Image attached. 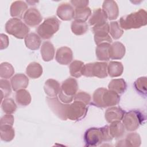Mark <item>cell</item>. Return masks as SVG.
I'll return each mask as SVG.
<instances>
[{"label":"cell","mask_w":147,"mask_h":147,"mask_svg":"<svg viewBox=\"0 0 147 147\" xmlns=\"http://www.w3.org/2000/svg\"><path fill=\"white\" fill-rule=\"evenodd\" d=\"M125 52L126 49L124 45L119 41H116L110 45L109 57L114 60H119L123 57Z\"/></svg>","instance_id":"16"},{"label":"cell","mask_w":147,"mask_h":147,"mask_svg":"<svg viewBox=\"0 0 147 147\" xmlns=\"http://www.w3.org/2000/svg\"><path fill=\"white\" fill-rule=\"evenodd\" d=\"M78 88L76 80L74 78H68L62 83L59 93V98L63 103H71L77 92Z\"/></svg>","instance_id":"5"},{"label":"cell","mask_w":147,"mask_h":147,"mask_svg":"<svg viewBox=\"0 0 147 147\" xmlns=\"http://www.w3.org/2000/svg\"><path fill=\"white\" fill-rule=\"evenodd\" d=\"M28 10V5L22 1H17L12 3L10 6V15L13 18H21ZM24 17V16H23Z\"/></svg>","instance_id":"17"},{"label":"cell","mask_w":147,"mask_h":147,"mask_svg":"<svg viewBox=\"0 0 147 147\" xmlns=\"http://www.w3.org/2000/svg\"><path fill=\"white\" fill-rule=\"evenodd\" d=\"M84 67V63L74 60L69 65V72L72 76L75 78H79L83 75V71Z\"/></svg>","instance_id":"32"},{"label":"cell","mask_w":147,"mask_h":147,"mask_svg":"<svg viewBox=\"0 0 147 147\" xmlns=\"http://www.w3.org/2000/svg\"><path fill=\"white\" fill-rule=\"evenodd\" d=\"M0 38H1L0 49H1V50H2V49L6 48L8 47L9 38L6 35L2 33V34H1Z\"/></svg>","instance_id":"42"},{"label":"cell","mask_w":147,"mask_h":147,"mask_svg":"<svg viewBox=\"0 0 147 147\" xmlns=\"http://www.w3.org/2000/svg\"><path fill=\"white\" fill-rule=\"evenodd\" d=\"M88 29V26L86 22L75 20L71 24V30L76 35H82Z\"/></svg>","instance_id":"34"},{"label":"cell","mask_w":147,"mask_h":147,"mask_svg":"<svg viewBox=\"0 0 147 147\" xmlns=\"http://www.w3.org/2000/svg\"><path fill=\"white\" fill-rule=\"evenodd\" d=\"M110 44L107 42H103L96 48V56L98 60L101 61H107L109 57V48Z\"/></svg>","instance_id":"26"},{"label":"cell","mask_w":147,"mask_h":147,"mask_svg":"<svg viewBox=\"0 0 147 147\" xmlns=\"http://www.w3.org/2000/svg\"><path fill=\"white\" fill-rule=\"evenodd\" d=\"M14 73L13 67L9 63L4 62L0 65V76L1 78L9 79Z\"/></svg>","instance_id":"36"},{"label":"cell","mask_w":147,"mask_h":147,"mask_svg":"<svg viewBox=\"0 0 147 147\" xmlns=\"http://www.w3.org/2000/svg\"><path fill=\"white\" fill-rule=\"evenodd\" d=\"M122 120L125 129L127 131H132L136 130L143 123L145 118L140 111L131 110L125 113Z\"/></svg>","instance_id":"7"},{"label":"cell","mask_w":147,"mask_h":147,"mask_svg":"<svg viewBox=\"0 0 147 147\" xmlns=\"http://www.w3.org/2000/svg\"><path fill=\"white\" fill-rule=\"evenodd\" d=\"M72 51L67 47H60L56 51V60L60 64H69L72 60Z\"/></svg>","instance_id":"13"},{"label":"cell","mask_w":147,"mask_h":147,"mask_svg":"<svg viewBox=\"0 0 147 147\" xmlns=\"http://www.w3.org/2000/svg\"><path fill=\"white\" fill-rule=\"evenodd\" d=\"M26 47L29 49L34 51L38 49L41 45L40 37L35 33H30L24 38Z\"/></svg>","instance_id":"22"},{"label":"cell","mask_w":147,"mask_h":147,"mask_svg":"<svg viewBox=\"0 0 147 147\" xmlns=\"http://www.w3.org/2000/svg\"><path fill=\"white\" fill-rule=\"evenodd\" d=\"M55 48L50 41H45L41 47V55L45 61L52 60L55 56Z\"/></svg>","instance_id":"23"},{"label":"cell","mask_w":147,"mask_h":147,"mask_svg":"<svg viewBox=\"0 0 147 147\" xmlns=\"http://www.w3.org/2000/svg\"><path fill=\"white\" fill-rule=\"evenodd\" d=\"M108 88L109 90L113 91L118 94H121L126 89V83L123 79H115L110 82Z\"/></svg>","instance_id":"28"},{"label":"cell","mask_w":147,"mask_h":147,"mask_svg":"<svg viewBox=\"0 0 147 147\" xmlns=\"http://www.w3.org/2000/svg\"><path fill=\"white\" fill-rule=\"evenodd\" d=\"M87 105L81 102L74 100L69 105L67 111V118L72 121H79L83 119L87 113Z\"/></svg>","instance_id":"9"},{"label":"cell","mask_w":147,"mask_h":147,"mask_svg":"<svg viewBox=\"0 0 147 147\" xmlns=\"http://www.w3.org/2000/svg\"><path fill=\"white\" fill-rule=\"evenodd\" d=\"M102 10L106 15L107 18L110 20H115L118 16V6L114 1H105L103 3Z\"/></svg>","instance_id":"14"},{"label":"cell","mask_w":147,"mask_h":147,"mask_svg":"<svg viewBox=\"0 0 147 147\" xmlns=\"http://www.w3.org/2000/svg\"><path fill=\"white\" fill-rule=\"evenodd\" d=\"M5 30L16 38L22 39L29 34V28L20 19L13 18L6 23Z\"/></svg>","instance_id":"4"},{"label":"cell","mask_w":147,"mask_h":147,"mask_svg":"<svg viewBox=\"0 0 147 147\" xmlns=\"http://www.w3.org/2000/svg\"><path fill=\"white\" fill-rule=\"evenodd\" d=\"M47 103L51 110L61 119L66 120L67 119V111L69 105L61 103L56 97L47 98Z\"/></svg>","instance_id":"11"},{"label":"cell","mask_w":147,"mask_h":147,"mask_svg":"<svg viewBox=\"0 0 147 147\" xmlns=\"http://www.w3.org/2000/svg\"><path fill=\"white\" fill-rule=\"evenodd\" d=\"M28 84L29 79L23 74H16L11 79V87L14 91L26 88Z\"/></svg>","instance_id":"19"},{"label":"cell","mask_w":147,"mask_h":147,"mask_svg":"<svg viewBox=\"0 0 147 147\" xmlns=\"http://www.w3.org/2000/svg\"><path fill=\"white\" fill-rule=\"evenodd\" d=\"M91 100L90 95L86 92L80 91L76 93L74 96V100L81 102L86 105H88Z\"/></svg>","instance_id":"40"},{"label":"cell","mask_w":147,"mask_h":147,"mask_svg":"<svg viewBox=\"0 0 147 147\" xmlns=\"http://www.w3.org/2000/svg\"><path fill=\"white\" fill-rule=\"evenodd\" d=\"M91 14V10L90 8L87 6L76 7L75 9L74 18L75 20L86 22Z\"/></svg>","instance_id":"33"},{"label":"cell","mask_w":147,"mask_h":147,"mask_svg":"<svg viewBox=\"0 0 147 147\" xmlns=\"http://www.w3.org/2000/svg\"><path fill=\"white\" fill-rule=\"evenodd\" d=\"M57 16L63 21L71 20L74 18L75 10L72 6L68 3L60 4L56 11Z\"/></svg>","instance_id":"15"},{"label":"cell","mask_w":147,"mask_h":147,"mask_svg":"<svg viewBox=\"0 0 147 147\" xmlns=\"http://www.w3.org/2000/svg\"><path fill=\"white\" fill-rule=\"evenodd\" d=\"M16 100L17 104L20 106H27L31 102V96L26 90H20L16 92Z\"/></svg>","instance_id":"31"},{"label":"cell","mask_w":147,"mask_h":147,"mask_svg":"<svg viewBox=\"0 0 147 147\" xmlns=\"http://www.w3.org/2000/svg\"><path fill=\"white\" fill-rule=\"evenodd\" d=\"M123 71L122 64L119 61H110L107 65V74L111 77L121 76Z\"/></svg>","instance_id":"29"},{"label":"cell","mask_w":147,"mask_h":147,"mask_svg":"<svg viewBox=\"0 0 147 147\" xmlns=\"http://www.w3.org/2000/svg\"><path fill=\"white\" fill-rule=\"evenodd\" d=\"M0 88L1 92V100L3 97L8 96L11 92L10 82L5 79H1L0 80Z\"/></svg>","instance_id":"39"},{"label":"cell","mask_w":147,"mask_h":147,"mask_svg":"<svg viewBox=\"0 0 147 147\" xmlns=\"http://www.w3.org/2000/svg\"><path fill=\"white\" fill-rule=\"evenodd\" d=\"M59 26L60 22L56 17H49L38 26L37 33L42 39H49L58 31Z\"/></svg>","instance_id":"6"},{"label":"cell","mask_w":147,"mask_h":147,"mask_svg":"<svg viewBox=\"0 0 147 147\" xmlns=\"http://www.w3.org/2000/svg\"><path fill=\"white\" fill-rule=\"evenodd\" d=\"M1 107L5 113L11 114L15 112L17 106L12 99L6 98L2 101Z\"/></svg>","instance_id":"37"},{"label":"cell","mask_w":147,"mask_h":147,"mask_svg":"<svg viewBox=\"0 0 147 147\" xmlns=\"http://www.w3.org/2000/svg\"><path fill=\"white\" fill-rule=\"evenodd\" d=\"M92 31L94 34V41L96 45L103 42H107L110 44L112 42V39L110 36L109 35V24L106 22L100 25L94 26Z\"/></svg>","instance_id":"10"},{"label":"cell","mask_w":147,"mask_h":147,"mask_svg":"<svg viewBox=\"0 0 147 147\" xmlns=\"http://www.w3.org/2000/svg\"><path fill=\"white\" fill-rule=\"evenodd\" d=\"M45 94L49 98L56 97L60 90V86L59 83L54 79H48L44 84V87Z\"/></svg>","instance_id":"20"},{"label":"cell","mask_w":147,"mask_h":147,"mask_svg":"<svg viewBox=\"0 0 147 147\" xmlns=\"http://www.w3.org/2000/svg\"><path fill=\"white\" fill-rule=\"evenodd\" d=\"M112 139L109 134L107 125L101 128H89L84 135V140L87 146H98L102 142L109 141Z\"/></svg>","instance_id":"2"},{"label":"cell","mask_w":147,"mask_h":147,"mask_svg":"<svg viewBox=\"0 0 147 147\" xmlns=\"http://www.w3.org/2000/svg\"><path fill=\"white\" fill-rule=\"evenodd\" d=\"M107 64L105 62H95L84 65L83 75L87 77L96 76L104 78L107 76Z\"/></svg>","instance_id":"8"},{"label":"cell","mask_w":147,"mask_h":147,"mask_svg":"<svg viewBox=\"0 0 147 147\" xmlns=\"http://www.w3.org/2000/svg\"><path fill=\"white\" fill-rule=\"evenodd\" d=\"M125 111L119 107H111L105 112V119L108 123L120 121L122 119Z\"/></svg>","instance_id":"18"},{"label":"cell","mask_w":147,"mask_h":147,"mask_svg":"<svg viewBox=\"0 0 147 147\" xmlns=\"http://www.w3.org/2000/svg\"><path fill=\"white\" fill-rule=\"evenodd\" d=\"M108 126L109 134L112 138H118L122 136L125 132V127L120 121H114Z\"/></svg>","instance_id":"25"},{"label":"cell","mask_w":147,"mask_h":147,"mask_svg":"<svg viewBox=\"0 0 147 147\" xmlns=\"http://www.w3.org/2000/svg\"><path fill=\"white\" fill-rule=\"evenodd\" d=\"M107 17L104 11L100 8L94 10L92 16L88 21V24L90 26H95L102 24L106 22Z\"/></svg>","instance_id":"24"},{"label":"cell","mask_w":147,"mask_h":147,"mask_svg":"<svg viewBox=\"0 0 147 147\" xmlns=\"http://www.w3.org/2000/svg\"><path fill=\"white\" fill-rule=\"evenodd\" d=\"M88 1H84V0H81V1H71V3L73 6L76 7H86L87 6L88 4Z\"/></svg>","instance_id":"43"},{"label":"cell","mask_w":147,"mask_h":147,"mask_svg":"<svg viewBox=\"0 0 147 147\" xmlns=\"http://www.w3.org/2000/svg\"><path fill=\"white\" fill-rule=\"evenodd\" d=\"M120 97L115 92L105 88H99L95 91L92 96V104L98 107L115 106L119 102Z\"/></svg>","instance_id":"1"},{"label":"cell","mask_w":147,"mask_h":147,"mask_svg":"<svg viewBox=\"0 0 147 147\" xmlns=\"http://www.w3.org/2000/svg\"><path fill=\"white\" fill-rule=\"evenodd\" d=\"M147 24V13L144 9L130 13L121 17L119 25L122 29L126 30L137 29Z\"/></svg>","instance_id":"3"},{"label":"cell","mask_w":147,"mask_h":147,"mask_svg":"<svg viewBox=\"0 0 147 147\" xmlns=\"http://www.w3.org/2000/svg\"><path fill=\"white\" fill-rule=\"evenodd\" d=\"M26 73L30 78H38L42 74V66L39 63L36 62L30 63L26 67Z\"/></svg>","instance_id":"27"},{"label":"cell","mask_w":147,"mask_h":147,"mask_svg":"<svg viewBox=\"0 0 147 147\" xmlns=\"http://www.w3.org/2000/svg\"><path fill=\"white\" fill-rule=\"evenodd\" d=\"M0 133L1 140L5 142L11 141L15 136L14 129L10 125H0Z\"/></svg>","instance_id":"30"},{"label":"cell","mask_w":147,"mask_h":147,"mask_svg":"<svg viewBox=\"0 0 147 147\" xmlns=\"http://www.w3.org/2000/svg\"><path fill=\"white\" fill-rule=\"evenodd\" d=\"M109 33L113 38L117 40L123 35V30L117 21H113L109 24Z\"/></svg>","instance_id":"35"},{"label":"cell","mask_w":147,"mask_h":147,"mask_svg":"<svg viewBox=\"0 0 147 147\" xmlns=\"http://www.w3.org/2000/svg\"><path fill=\"white\" fill-rule=\"evenodd\" d=\"M141 143V137L137 133H131L127 135L125 139L118 142L117 146H140Z\"/></svg>","instance_id":"21"},{"label":"cell","mask_w":147,"mask_h":147,"mask_svg":"<svg viewBox=\"0 0 147 147\" xmlns=\"http://www.w3.org/2000/svg\"><path fill=\"white\" fill-rule=\"evenodd\" d=\"M134 87L137 91L146 95V86L147 80L146 77H140L134 82Z\"/></svg>","instance_id":"38"},{"label":"cell","mask_w":147,"mask_h":147,"mask_svg":"<svg viewBox=\"0 0 147 147\" xmlns=\"http://www.w3.org/2000/svg\"><path fill=\"white\" fill-rule=\"evenodd\" d=\"M14 117L9 114H6L4 116H3L0 121V125H10L13 126L14 123Z\"/></svg>","instance_id":"41"},{"label":"cell","mask_w":147,"mask_h":147,"mask_svg":"<svg viewBox=\"0 0 147 147\" xmlns=\"http://www.w3.org/2000/svg\"><path fill=\"white\" fill-rule=\"evenodd\" d=\"M23 19L26 25L34 27L38 25L42 20L40 11L36 8H30L24 15Z\"/></svg>","instance_id":"12"}]
</instances>
